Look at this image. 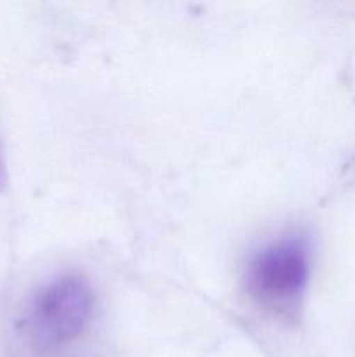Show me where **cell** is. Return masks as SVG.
Here are the masks:
<instances>
[{
  "instance_id": "2",
  "label": "cell",
  "mask_w": 355,
  "mask_h": 357,
  "mask_svg": "<svg viewBox=\"0 0 355 357\" xmlns=\"http://www.w3.org/2000/svg\"><path fill=\"white\" fill-rule=\"evenodd\" d=\"M96 295L89 279L63 272L40 286L21 316V333L37 351H58L89 330Z\"/></svg>"
},
{
  "instance_id": "3",
  "label": "cell",
  "mask_w": 355,
  "mask_h": 357,
  "mask_svg": "<svg viewBox=\"0 0 355 357\" xmlns=\"http://www.w3.org/2000/svg\"><path fill=\"white\" fill-rule=\"evenodd\" d=\"M6 185V164H3V157H2V150H0V190Z\"/></svg>"
},
{
  "instance_id": "1",
  "label": "cell",
  "mask_w": 355,
  "mask_h": 357,
  "mask_svg": "<svg viewBox=\"0 0 355 357\" xmlns=\"http://www.w3.org/2000/svg\"><path fill=\"white\" fill-rule=\"evenodd\" d=\"M312 250L301 234H285L249 258L244 284L249 298L277 319L292 323L301 316L310 279Z\"/></svg>"
}]
</instances>
